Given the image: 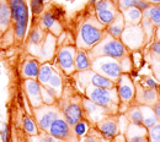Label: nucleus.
<instances>
[{
  "label": "nucleus",
  "instance_id": "393cba45",
  "mask_svg": "<svg viewBox=\"0 0 160 142\" xmlns=\"http://www.w3.org/2000/svg\"><path fill=\"white\" fill-rule=\"evenodd\" d=\"M118 14H120L118 7H117V6H113V7H111V9L95 12V16H96V19L99 20V22H101L105 27H107L110 23H112V22L115 21V19L117 17Z\"/></svg>",
  "mask_w": 160,
  "mask_h": 142
},
{
  "label": "nucleus",
  "instance_id": "a18cd8bd",
  "mask_svg": "<svg viewBox=\"0 0 160 142\" xmlns=\"http://www.w3.org/2000/svg\"><path fill=\"white\" fill-rule=\"evenodd\" d=\"M136 7H137V9H139L142 12H145V11L150 7V4H149V2H147L145 0H138V2H137V5H136Z\"/></svg>",
  "mask_w": 160,
  "mask_h": 142
},
{
  "label": "nucleus",
  "instance_id": "4be33fe9",
  "mask_svg": "<svg viewBox=\"0 0 160 142\" xmlns=\"http://www.w3.org/2000/svg\"><path fill=\"white\" fill-rule=\"evenodd\" d=\"M12 19H11V10L9 6L8 0L0 2V31L1 33L8 32V30L11 27Z\"/></svg>",
  "mask_w": 160,
  "mask_h": 142
},
{
  "label": "nucleus",
  "instance_id": "c756f323",
  "mask_svg": "<svg viewBox=\"0 0 160 142\" xmlns=\"http://www.w3.org/2000/svg\"><path fill=\"white\" fill-rule=\"evenodd\" d=\"M124 117L127 118V120L131 124H137V125H143V115H142V110L140 107L137 104H132L127 112L124 113Z\"/></svg>",
  "mask_w": 160,
  "mask_h": 142
},
{
  "label": "nucleus",
  "instance_id": "6e6552de",
  "mask_svg": "<svg viewBox=\"0 0 160 142\" xmlns=\"http://www.w3.org/2000/svg\"><path fill=\"white\" fill-rule=\"evenodd\" d=\"M32 113H33V118L37 122L40 130H42V132H47V134H48L51 125L58 118L63 117L62 110L57 103L51 104V105L43 104L38 108H33Z\"/></svg>",
  "mask_w": 160,
  "mask_h": 142
},
{
  "label": "nucleus",
  "instance_id": "473e14b6",
  "mask_svg": "<svg viewBox=\"0 0 160 142\" xmlns=\"http://www.w3.org/2000/svg\"><path fill=\"white\" fill-rule=\"evenodd\" d=\"M140 26H142V28H143L144 32H145V36H147L148 42H150V38L154 37V32H155V28H157V27L153 25L152 20H150L148 16H144V15H143V19L140 21Z\"/></svg>",
  "mask_w": 160,
  "mask_h": 142
},
{
  "label": "nucleus",
  "instance_id": "423d86ee",
  "mask_svg": "<svg viewBox=\"0 0 160 142\" xmlns=\"http://www.w3.org/2000/svg\"><path fill=\"white\" fill-rule=\"evenodd\" d=\"M91 70L102 75L103 77L113 81L115 83L123 74L120 60L111 57H98L91 60Z\"/></svg>",
  "mask_w": 160,
  "mask_h": 142
},
{
  "label": "nucleus",
  "instance_id": "f3484780",
  "mask_svg": "<svg viewBox=\"0 0 160 142\" xmlns=\"http://www.w3.org/2000/svg\"><path fill=\"white\" fill-rule=\"evenodd\" d=\"M56 42H57L56 36H53L52 33L47 32L44 41L38 45L41 49L40 52L36 54V57L38 58L37 60H42V62H47V61L51 60L53 58L54 52H56V44H57Z\"/></svg>",
  "mask_w": 160,
  "mask_h": 142
},
{
  "label": "nucleus",
  "instance_id": "9b49d317",
  "mask_svg": "<svg viewBox=\"0 0 160 142\" xmlns=\"http://www.w3.org/2000/svg\"><path fill=\"white\" fill-rule=\"evenodd\" d=\"M63 118L70 126H74L77 122L84 119V109H82V98L81 97H72L59 105Z\"/></svg>",
  "mask_w": 160,
  "mask_h": 142
},
{
  "label": "nucleus",
  "instance_id": "5fc2aeb1",
  "mask_svg": "<svg viewBox=\"0 0 160 142\" xmlns=\"http://www.w3.org/2000/svg\"><path fill=\"white\" fill-rule=\"evenodd\" d=\"M118 1H120V0H111V2H112V4H115V5H117V4H118Z\"/></svg>",
  "mask_w": 160,
  "mask_h": 142
},
{
  "label": "nucleus",
  "instance_id": "b1692460",
  "mask_svg": "<svg viewBox=\"0 0 160 142\" xmlns=\"http://www.w3.org/2000/svg\"><path fill=\"white\" fill-rule=\"evenodd\" d=\"M139 107L142 110V115H143V125L149 130L159 122V119H158L153 107H149V105H139Z\"/></svg>",
  "mask_w": 160,
  "mask_h": 142
},
{
  "label": "nucleus",
  "instance_id": "c85d7f7f",
  "mask_svg": "<svg viewBox=\"0 0 160 142\" xmlns=\"http://www.w3.org/2000/svg\"><path fill=\"white\" fill-rule=\"evenodd\" d=\"M56 69L53 67V65L47 61V62H42L40 66V71H38V77L37 81L40 82L42 86H44L47 82L49 81V79L52 77V75L54 74Z\"/></svg>",
  "mask_w": 160,
  "mask_h": 142
},
{
  "label": "nucleus",
  "instance_id": "bb28decb",
  "mask_svg": "<svg viewBox=\"0 0 160 142\" xmlns=\"http://www.w3.org/2000/svg\"><path fill=\"white\" fill-rule=\"evenodd\" d=\"M91 69V60L88 55L86 50L82 49H78L77 52V57H75V70L77 72L79 71H85Z\"/></svg>",
  "mask_w": 160,
  "mask_h": 142
},
{
  "label": "nucleus",
  "instance_id": "f03ea898",
  "mask_svg": "<svg viewBox=\"0 0 160 142\" xmlns=\"http://www.w3.org/2000/svg\"><path fill=\"white\" fill-rule=\"evenodd\" d=\"M84 97L89 98L90 101L96 103L102 108L107 109L112 115H116L120 113V97L117 93L116 87L115 88H100L94 86H88L84 91Z\"/></svg>",
  "mask_w": 160,
  "mask_h": 142
},
{
  "label": "nucleus",
  "instance_id": "c03bdc74",
  "mask_svg": "<svg viewBox=\"0 0 160 142\" xmlns=\"http://www.w3.org/2000/svg\"><path fill=\"white\" fill-rule=\"evenodd\" d=\"M150 67H152V71H153V75H154L155 80L160 83V61L152 62L150 64Z\"/></svg>",
  "mask_w": 160,
  "mask_h": 142
},
{
  "label": "nucleus",
  "instance_id": "412c9836",
  "mask_svg": "<svg viewBox=\"0 0 160 142\" xmlns=\"http://www.w3.org/2000/svg\"><path fill=\"white\" fill-rule=\"evenodd\" d=\"M43 87L47 88L51 93H53L57 97V99L59 101L60 97L63 96V79H62L60 74L57 70L54 71V74L52 75V77L49 79V81L47 82Z\"/></svg>",
  "mask_w": 160,
  "mask_h": 142
},
{
  "label": "nucleus",
  "instance_id": "4468645a",
  "mask_svg": "<svg viewBox=\"0 0 160 142\" xmlns=\"http://www.w3.org/2000/svg\"><path fill=\"white\" fill-rule=\"evenodd\" d=\"M98 132L105 140H113L118 134H120V127H118V114L116 115H108L103 118L102 120L95 125Z\"/></svg>",
  "mask_w": 160,
  "mask_h": 142
},
{
  "label": "nucleus",
  "instance_id": "9d476101",
  "mask_svg": "<svg viewBox=\"0 0 160 142\" xmlns=\"http://www.w3.org/2000/svg\"><path fill=\"white\" fill-rule=\"evenodd\" d=\"M78 48L73 44H65L62 45L58 52H57V65L63 74L68 76H73L77 70H75V57H77Z\"/></svg>",
  "mask_w": 160,
  "mask_h": 142
},
{
  "label": "nucleus",
  "instance_id": "aec40b11",
  "mask_svg": "<svg viewBox=\"0 0 160 142\" xmlns=\"http://www.w3.org/2000/svg\"><path fill=\"white\" fill-rule=\"evenodd\" d=\"M40 64L38 60L35 58H30L26 59L22 64V69H21V76L23 77V80L27 79H32V80H37L38 77V71H40Z\"/></svg>",
  "mask_w": 160,
  "mask_h": 142
},
{
  "label": "nucleus",
  "instance_id": "a19ab883",
  "mask_svg": "<svg viewBox=\"0 0 160 142\" xmlns=\"http://www.w3.org/2000/svg\"><path fill=\"white\" fill-rule=\"evenodd\" d=\"M137 2H138V0H120L117 4V7H118L120 12H122L129 7H134L137 5Z\"/></svg>",
  "mask_w": 160,
  "mask_h": 142
},
{
  "label": "nucleus",
  "instance_id": "f257e3e1",
  "mask_svg": "<svg viewBox=\"0 0 160 142\" xmlns=\"http://www.w3.org/2000/svg\"><path fill=\"white\" fill-rule=\"evenodd\" d=\"M106 33V27L99 22L96 16L88 17L79 26L75 38V47L82 50H91Z\"/></svg>",
  "mask_w": 160,
  "mask_h": 142
},
{
  "label": "nucleus",
  "instance_id": "e433bc0d",
  "mask_svg": "<svg viewBox=\"0 0 160 142\" xmlns=\"http://www.w3.org/2000/svg\"><path fill=\"white\" fill-rule=\"evenodd\" d=\"M120 64H121L122 72H124V74H129V72L132 71V69H133V60H132V55H131V53H129L128 55L123 57V58L120 60Z\"/></svg>",
  "mask_w": 160,
  "mask_h": 142
},
{
  "label": "nucleus",
  "instance_id": "7ed1b4c3",
  "mask_svg": "<svg viewBox=\"0 0 160 142\" xmlns=\"http://www.w3.org/2000/svg\"><path fill=\"white\" fill-rule=\"evenodd\" d=\"M131 52L126 48V45L121 42V39H116L111 37L107 32L105 33L103 38L101 39L91 50L88 52L90 60L98 57H111L117 60H121L123 57L128 55Z\"/></svg>",
  "mask_w": 160,
  "mask_h": 142
},
{
  "label": "nucleus",
  "instance_id": "4d7b16f0",
  "mask_svg": "<svg viewBox=\"0 0 160 142\" xmlns=\"http://www.w3.org/2000/svg\"><path fill=\"white\" fill-rule=\"evenodd\" d=\"M1 1H5V0H0V2H1Z\"/></svg>",
  "mask_w": 160,
  "mask_h": 142
},
{
  "label": "nucleus",
  "instance_id": "2eb2a0df",
  "mask_svg": "<svg viewBox=\"0 0 160 142\" xmlns=\"http://www.w3.org/2000/svg\"><path fill=\"white\" fill-rule=\"evenodd\" d=\"M160 101L159 91L148 88L143 86L140 81L136 82V98H134V104L137 105H149L153 107L155 103Z\"/></svg>",
  "mask_w": 160,
  "mask_h": 142
},
{
  "label": "nucleus",
  "instance_id": "3c124183",
  "mask_svg": "<svg viewBox=\"0 0 160 142\" xmlns=\"http://www.w3.org/2000/svg\"><path fill=\"white\" fill-rule=\"evenodd\" d=\"M150 5H160V0H145Z\"/></svg>",
  "mask_w": 160,
  "mask_h": 142
},
{
  "label": "nucleus",
  "instance_id": "58836bf2",
  "mask_svg": "<svg viewBox=\"0 0 160 142\" xmlns=\"http://www.w3.org/2000/svg\"><path fill=\"white\" fill-rule=\"evenodd\" d=\"M140 83L143 86H145L148 88H153V89H159V86H160V83L155 80V77H152V76H144V77H142Z\"/></svg>",
  "mask_w": 160,
  "mask_h": 142
},
{
  "label": "nucleus",
  "instance_id": "dca6fc26",
  "mask_svg": "<svg viewBox=\"0 0 160 142\" xmlns=\"http://www.w3.org/2000/svg\"><path fill=\"white\" fill-rule=\"evenodd\" d=\"M22 87H23L25 94H26V97H27V99H28L32 108H38L41 105H43L40 82L37 80L27 79V80H23Z\"/></svg>",
  "mask_w": 160,
  "mask_h": 142
},
{
  "label": "nucleus",
  "instance_id": "49530a36",
  "mask_svg": "<svg viewBox=\"0 0 160 142\" xmlns=\"http://www.w3.org/2000/svg\"><path fill=\"white\" fill-rule=\"evenodd\" d=\"M53 14H54V16L59 20L62 16H64V10H63L60 6H56L54 10H53Z\"/></svg>",
  "mask_w": 160,
  "mask_h": 142
},
{
  "label": "nucleus",
  "instance_id": "864d4df0",
  "mask_svg": "<svg viewBox=\"0 0 160 142\" xmlns=\"http://www.w3.org/2000/svg\"><path fill=\"white\" fill-rule=\"evenodd\" d=\"M96 1H98V0H89V4H90V5H95Z\"/></svg>",
  "mask_w": 160,
  "mask_h": 142
},
{
  "label": "nucleus",
  "instance_id": "c9c22d12",
  "mask_svg": "<svg viewBox=\"0 0 160 142\" xmlns=\"http://www.w3.org/2000/svg\"><path fill=\"white\" fill-rule=\"evenodd\" d=\"M41 93H42V102H43V104L51 105V104H56L57 101H58L57 97L53 93H51L47 88H44L42 85H41Z\"/></svg>",
  "mask_w": 160,
  "mask_h": 142
},
{
  "label": "nucleus",
  "instance_id": "f704fd0d",
  "mask_svg": "<svg viewBox=\"0 0 160 142\" xmlns=\"http://www.w3.org/2000/svg\"><path fill=\"white\" fill-rule=\"evenodd\" d=\"M147 59L150 64L160 61V42H153L150 44L148 54H147Z\"/></svg>",
  "mask_w": 160,
  "mask_h": 142
},
{
  "label": "nucleus",
  "instance_id": "79ce46f5",
  "mask_svg": "<svg viewBox=\"0 0 160 142\" xmlns=\"http://www.w3.org/2000/svg\"><path fill=\"white\" fill-rule=\"evenodd\" d=\"M43 1L44 0H31V10L33 15H40L43 11Z\"/></svg>",
  "mask_w": 160,
  "mask_h": 142
},
{
  "label": "nucleus",
  "instance_id": "2f4dec72",
  "mask_svg": "<svg viewBox=\"0 0 160 142\" xmlns=\"http://www.w3.org/2000/svg\"><path fill=\"white\" fill-rule=\"evenodd\" d=\"M144 16H148L155 27H160V5H150V7L143 12Z\"/></svg>",
  "mask_w": 160,
  "mask_h": 142
},
{
  "label": "nucleus",
  "instance_id": "7c9ffc66",
  "mask_svg": "<svg viewBox=\"0 0 160 142\" xmlns=\"http://www.w3.org/2000/svg\"><path fill=\"white\" fill-rule=\"evenodd\" d=\"M22 129L30 136H37L40 132V127L35 120V118H32L30 115H25L22 118Z\"/></svg>",
  "mask_w": 160,
  "mask_h": 142
},
{
  "label": "nucleus",
  "instance_id": "37998d69",
  "mask_svg": "<svg viewBox=\"0 0 160 142\" xmlns=\"http://www.w3.org/2000/svg\"><path fill=\"white\" fill-rule=\"evenodd\" d=\"M0 137L2 142H10V126L5 122L0 131Z\"/></svg>",
  "mask_w": 160,
  "mask_h": 142
},
{
  "label": "nucleus",
  "instance_id": "6ab92c4d",
  "mask_svg": "<svg viewBox=\"0 0 160 142\" xmlns=\"http://www.w3.org/2000/svg\"><path fill=\"white\" fill-rule=\"evenodd\" d=\"M124 136L127 142H148V129L144 125L129 122Z\"/></svg>",
  "mask_w": 160,
  "mask_h": 142
},
{
  "label": "nucleus",
  "instance_id": "603ef678",
  "mask_svg": "<svg viewBox=\"0 0 160 142\" xmlns=\"http://www.w3.org/2000/svg\"><path fill=\"white\" fill-rule=\"evenodd\" d=\"M38 142H48V134H47L46 136H43V137L41 136L40 140H38Z\"/></svg>",
  "mask_w": 160,
  "mask_h": 142
},
{
  "label": "nucleus",
  "instance_id": "39448f33",
  "mask_svg": "<svg viewBox=\"0 0 160 142\" xmlns=\"http://www.w3.org/2000/svg\"><path fill=\"white\" fill-rule=\"evenodd\" d=\"M116 89L120 97V114H124L127 109L134 104L136 98V82L129 74H122L116 82Z\"/></svg>",
  "mask_w": 160,
  "mask_h": 142
},
{
  "label": "nucleus",
  "instance_id": "5701e85b",
  "mask_svg": "<svg viewBox=\"0 0 160 142\" xmlns=\"http://www.w3.org/2000/svg\"><path fill=\"white\" fill-rule=\"evenodd\" d=\"M124 27H126V22H124L122 12H120V14L117 15V17L115 19V21H113L112 23H110V25L106 27V32H107L111 37H113V38H116V39H120L121 36H122V32H123V30H124Z\"/></svg>",
  "mask_w": 160,
  "mask_h": 142
},
{
  "label": "nucleus",
  "instance_id": "1a4fd4ad",
  "mask_svg": "<svg viewBox=\"0 0 160 142\" xmlns=\"http://www.w3.org/2000/svg\"><path fill=\"white\" fill-rule=\"evenodd\" d=\"M73 77L79 85L81 91H84L88 86H94V87H100V88H115L116 87V83L113 81L103 77L102 75L95 72L91 69L75 72L73 75Z\"/></svg>",
  "mask_w": 160,
  "mask_h": 142
},
{
  "label": "nucleus",
  "instance_id": "13d9d810",
  "mask_svg": "<svg viewBox=\"0 0 160 142\" xmlns=\"http://www.w3.org/2000/svg\"><path fill=\"white\" fill-rule=\"evenodd\" d=\"M0 37H1V31H0Z\"/></svg>",
  "mask_w": 160,
  "mask_h": 142
},
{
  "label": "nucleus",
  "instance_id": "cd10ccee",
  "mask_svg": "<svg viewBox=\"0 0 160 142\" xmlns=\"http://www.w3.org/2000/svg\"><path fill=\"white\" fill-rule=\"evenodd\" d=\"M46 30L42 27V26H36V27H33L32 30H31V32L28 33V44L30 45H32V47H38L42 42L44 41V38H46V34H47V32H44Z\"/></svg>",
  "mask_w": 160,
  "mask_h": 142
},
{
  "label": "nucleus",
  "instance_id": "de8ad7c7",
  "mask_svg": "<svg viewBox=\"0 0 160 142\" xmlns=\"http://www.w3.org/2000/svg\"><path fill=\"white\" fill-rule=\"evenodd\" d=\"M113 142H127V140H126V136H124V134H118L115 139H113Z\"/></svg>",
  "mask_w": 160,
  "mask_h": 142
},
{
  "label": "nucleus",
  "instance_id": "20e7f679",
  "mask_svg": "<svg viewBox=\"0 0 160 142\" xmlns=\"http://www.w3.org/2000/svg\"><path fill=\"white\" fill-rule=\"evenodd\" d=\"M10 10H11V19L14 23V36L16 41H23L27 26H28V9L25 0H8Z\"/></svg>",
  "mask_w": 160,
  "mask_h": 142
},
{
  "label": "nucleus",
  "instance_id": "09e8293b",
  "mask_svg": "<svg viewBox=\"0 0 160 142\" xmlns=\"http://www.w3.org/2000/svg\"><path fill=\"white\" fill-rule=\"evenodd\" d=\"M153 109H154V112H155V114H157V117H158L159 122H160V101L153 105Z\"/></svg>",
  "mask_w": 160,
  "mask_h": 142
},
{
  "label": "nucleus",
  "instance_id": "a878e982",
  "mask_svg": "<svg viewBox=\"0 0 160 142\" xmlns=\"http://www.w3.org/2000/svg\"><path fill=\"white\" fill-rule=\"evenodd\" d=\"M122 15L126 25H140V21L143 19V12L136 6L122 11Z\"/></svg>",
  "mask_w": 160,
  "mask_h": 142
},
{
  "label": "nucleus",
  "instance_id": "72a5a7b5",
  "mask_svg": "<svg viewBox=\"0 0 160 142\" xmlns=\"http://www.w3.org/2000/svg\"><path fill=\"white\" fill-rule=\"evenodd\" d=\"M73 130H74L75 135L79 139L80 137H85L89 134V131H90V122L88 121L86 119H82V120H80L79 122H77L73 126Z\"/></svg>",
  "mask_w": 160,
  "mask_h": 142
},
{
  "label": "nucleus",
  "instance_id": "f8f14e48",
  "mask_svg": "<svg viewBox=\"0 0 160 142\" xmlns=\"http://www.w3.org/2000/svg\"><path fill=\"white\" fill-rule=\"evenodd\" d=\"M48 134L53 136L57 142H79V137L75 135L73 126H70L63 117L58 118L48 130Z\"/></svg>",
  "mask_w": 160,
  "mask_h": 142
},
{
  "label": "nucleus",
  "instance_id": "8fccbe9b",
  "mask_svg": "<svg viewBox=\"0 0 160 142\" xmlns=\"http://www.w3.org/2000/svg\"><path fill=\"white\" fill-rule=\"evenodd\" d=\"M154 42H160V27L155 28V32H154Z\"/></svg>",
  "mask_w": 160,
  "mask_h": 142
},
{
  "label": "nucleus",
  "instance_id": "4c0bfd02",
  "mask_svg": "<svg viewBox=\"0 0 160 142\" xmlns=\"http://www.w3.org/2000/svg\"><path fill=\"white\" fill-rule=\"evenodd\" d=\"M148 142H160V122L148 130Z\"/></svg>",
  "mask_w": 160,
  "mask_h": 142
},
{
  "label": "nucleus",
  "instance_id": "ea45409f",
  "mask_svg": "<svg viewBox=\"0 0 160 142\" xmlns=\"http://www.w3.org/2000/svg\"><path fill=\"white\" fill-rule=\"evenodd\" d=\"M113 6H117V5L112 4L111 0H98L94 5V9H95V12H98V11H103V10L111 9Z\"/></svg>",
  "mask_w": 160,
  "mask_h": 142
},
{
  "label": "nucleus",
  "instance_id": "6e6d98bb",
  "mask_svg": "<svg viewBox=\"0 0 160 142\" xmlns=\"http://www.w3.org/2000/svg\"><path fill=\"white\" fill-rule=\"evenodd\" d=\"M158 91H159V96H160V86H159V89H158Z\"/></svg>",
  "mask_w": 160,
  "mask_h": 142
},
{
  "label": "nucleus",
  "instance_id": "0eeeda50",
  "mask_svg": "<svg viewBox=\"0 0 160 142\" xmlns=\"http://www.w3.org/2000/svg\"><path fill=\"white\" fill-rule=\"evenodd\" d=\"M120 39L129 52H138L148 43L145 32L140 25H126Z\"/></svg>",
  "mask_w": 160,
  "mask_h": 142
},
{
  "label": "nucleus",
  "instance_id": "a211bd4d",
  "mask_svg": "<svg viewBox=\"0 0 160 142\" xmlns=\"http://www.w3.org/2000/svg\"><path fill=\"white\" fill-rule=\"evenodd\" d=\"M40 25L49 33H52L53 36H58L60 34V32L63 31L62 23L59 22V20L54 16L53 11H44L41 16Z\"/></svg>",
  "mask_w": 160,
  "mask_h": 142
},
{
  "label": "nucleus",
  "instance_id": "ddd939ff",
  "mask_svg": "<svg viewBox=\"0 0 160 142\" xmlns=\"http://www.w3.org/2000/svg\"><path fill=\"white\" fill-rule=\"evenodd\" d=\"M82 109H84V119H86L89 122H92L94 125H96L103 118L112 115L107 109L98 105L96 103L90 101L86 97H82Z\"/></svg>",
  "mask_w": 160,
  "mask_h": 142
}]
</instances>
